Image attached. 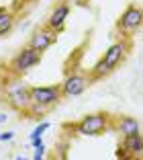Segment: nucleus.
Wrapping results in <instances>:
<instances>
[{
	"label": "nucleus",
	"instance_id": "9",
	"mask_svg": "<svg viewBox=\"0 0 143 160\" xmlns=\"http://www.w3.org/2000/svg\"><path fill=\"white\" fill-rule=\"evenodd\" d=\"M143 156V133H131L121 140L117 148V158H139Z\"/></svg>",
	"mask_w": 143,
	"mask_h": 160
},
{
	"label": "nucleus",
	"instance_id": "7",
	"mask_svg": "<svg viewBox=\"0 0 143 160\" xmlns=\"http://www.w3.org/2000/svg\"><path fill=\"white\" fill-rule=\"evenodd\" d=\"M64 101L61 94V84H45V86H31V103L41 107L45 113L53 111Z\"/></svg>",
	"mask_w": 143,
	"mask_h": 160
},
{
	"label": "nucleus",
	"instance_id": "10",
	"mask_svg": "<svg viewBox=\"0 0 143 160\" xmlns=\"http://www.w3.org/2000/svg\"><path fill=\"white\" fill-rule=\"evenodd\" d=\"M69 10H72V4L65 2V0H64V2H60V4H55V6H53V10L49 12V17H47L45 25L49 29H53L57 35L64 33L65 21H68V17H69Z\"/></svg>",
	"mask_w": 143,
	"mask_h": 160
},
{
	"label": "nucleus",
	"instance_id": "18",
	"mask_svg": "<svg viewBox=\"0 0 143 160\" xmlns=\"http://www.w3.org/2000/svg\"><path fill=\"white\" fill-rule=\"evenodd\" d=\"M121 160H131V158H121Z\"/></svg>",
	"mask_w": 143,
	"mask_h": 160
},
{
	"label": "nucleus",
	"instance_id": "17",
	"mask_svg": "<svg viewBox=\"0 0 143 160\" xmlns=\"http://www.w3.org/2000/svg\"><path fill=\"white\" fill-rule=\"evenodd\" d=\"M17 160H25V158H21V156H19V158H17Z\"/></svg>",
	"mask_w": 143,
	"mask_h": 160
},
{
	"label": "nucleus",
	"instance_id": "4",
	"mask_svg": "<svg viewBox=\"0 0 143 160\" xmlns=\"http://www.w3.org/2000/svg\"><path fill=\"white\" fill-rule=\"evenodd\" d=\"M41 60H43L41 52H37V49L25 45V47H21V49L14 53L8 62H6L4 68H0V72L10 74V76H17V78H23L27 72H31L33 68H37L39 64H41Z\"/></svg>",
	"mask_w": 143,
	"mask_h": 160
},
{
	"label": "nucleus",
	"instance_id": "19",
	"mask_svg": "<svg viewBox=\"0 0 143 160\" xmlns=\"http://www.w3.org/2000/svg\"><path fill=\"white\" fill-rule=\"evenodd\" d=\"M49 160H57V158H49Z\"/></svg>",
	"mask_w": 143,
	"mask_h": 160
},
{
	"label": "nucleus",
	"instance_id": "13",
	"mask_svg": "<svg viewBox=\"0 0 143 160\" xmlns=\"http://www.w3.org/2000/svg\"><path fill=\"white\" fill-rule=\"evenodd\" d=\"M47 129H49V123H47V121L39 123V125H37V127H35V129L31 132V136H29V140H31V142H35V140H41V136H43V133L47 132Z\"/></svg>",
	"mask_w": 143,
	"mask_h": 160
},
{
	"label": "nucleus",
	"instance_id": "16",
	"mask_svg": "<svg viewBox=\"0 0 143 160\" xmlns=\"http://www.w3.org/2000/svg\"><path fill=\"white\" fill-rule=\"evenodd\" d=\"M6 119H8V117H6V115H4V113H0V123H4V121H6Z\"/></svg>",
	"mask_w": 143,
	"mask_h": 160
},
{
	"label": "nucleus",
	"instance_id": "12",
	"mask_svg": "<svg viewBox=\"0 0 143 160\" xmlns=\"http://www.w3.org/2000/svg\"><path fill=\"white\" fill-rule=\"evenodd\" d=\"M17 27V12L10 6H0V39L8 37Z\"/></svg>",
	"mask_w": 143,
	"mask_h": 160
},
{
	"label": "nucleus",
	"instance_id": "8",
	"mask_svg": "<svg viewBox=\"0 0 143 160\" xmlns=\"http://www.w3.org/2000/svg\"><path fill=\"white\" fill-rule=\"evenodd\" d=\"M55 41H57V33L43 23V25H39V27H35V31L31 33L27 45L33 47V49H37V52H41V53H45Z\"/></svg>",
	"mask_w": 143,
	"mask_h": 160
},
{
	"label": "nucleus",
	"instance_id": "5",
	"mask_svg": "<svg viewBox=\"0 0 143 160\" xmlns=\"http://www.w3.org/2000/svg\"><path fill=\"white\" fill-rule=\"evenodd\" d=\"M92 78H90V72L84 70L82 66L76 68V70L64 72V80H61V94L64 99H72V97H80L82 92H86L90 86H92Z\"/></svg>",
	"mask_w": 143,
	"mask_h": 160
},
{
	"label": "nucleus",
	"instance_id": "11",
	"mask_svg": "<svg viewBox=\"0 0 143 160\" xmlns=\"http://www.w3.org/2000/svg\"><path fill=\"white\" fill-rule=\"evenodd\" d=\"M111 132L119 133L121 138L131 136V133H139L141 132V125L135 117L131 115H112L111 119Z\"/></svg>",
	"mask_w": 143,
	"mask_h": 160
},
{
	"label": "nucleus",
	"instance_id": "3",
	"mask_svg": "<svg viewBox=\"0 0 143 160\" xmlns=\"http://www.w3.org/2000/svg\"><path fill=\"white\" fill-rule=\"evenodd\" d=\"M111 119L112 113L108 111H94V113L84 115L82 119L74 123H64L65 132H72L74 136H86V138H98L111 132Z\"/></svg>",
	"mask_w": 143,
	"mask_h": 160
},
{
	"label": "nucleus",
	"instance_id": "15",
	"mask_svg": "<svg viewBox=\"0 0 143 160\" xmlns=\"http://www.w3.org/2000/svg\"><path fill=\"white\" fill-rule=\"evenodd\" d=\"M12 138H14L12 132H6V133H2V136H0V142H10Z\"/></svg>",
	"mask_w": 143,
	"mask_h": 160
},
{
	"label": "nucleus",
	"instance_id": "1",
	"mask_svg": "<svg viewBox=\"0 0 143 160\" xmlns=\"http://www.w3.org/2000/svg\"><path fill=\"white\" fill-rule=\"evenodd\" d=\"M131 52H133V37H119L100 56V60L88 70L92 82H100V80L108 78L112 72H117L125 64V60L131 56Z\"/></svg>",
	"mask_w": 143,
	"mask_h": 160
},
{
	"label": "nucleus",
	"instance_id": "2",
	"mask_svg": "<svg viewBox=\"0 0 143 160\" xmlns=\"http://www.w3.org/2000/svg\"><path fill=\"white\" fill-rule=\"evenodd\" d=\"M0 103L21 115H27L31 105V86L25 84L23 78L0 72Z\"/></svg>",
	"mask_w": 143,
	"mask_h": 160
},
{
	"label": "nucleus",
	"instance_id": "14",
	"mask_svg": "<svg viewBox=\"0 0 143 160\" xmlns=\"http://www.w3.org/2000/svg\"><path fill=\"white\" fill-rule=\"evenodd\" d=\"M43 156H45V146L39 144V146L35 148V156H33V160H43Z\"/></svg>",
	"mask_w": 143,
	"mask_h": 160
},
{
	"label": "nucleus",
	"instance_id": "6",
	"mask_svg": "<svg viewBox=\"0 0 143 160\" xmlns=\"http://www.w3.org/2000/svg\"><path fill=\"white\" fill-rule=\"evenodd\" d=\"M115 27L119 31V37H133V33L143 29V6L135 4V2L127 4L121 17L117 19Z\"/></svg>",
	"mask_w": 143,
	"mask_h": 160
}]
</instances>
